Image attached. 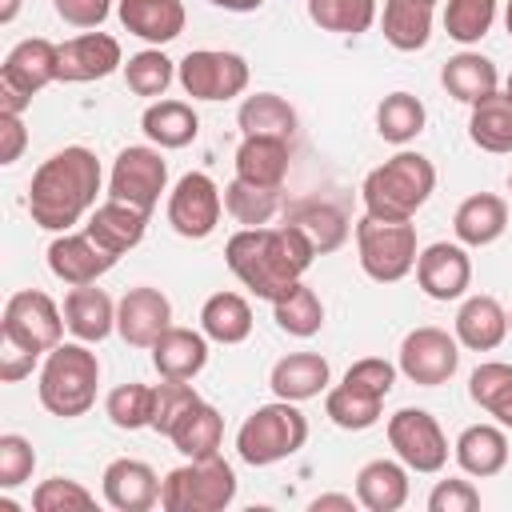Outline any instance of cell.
<instances>
[{"instance_id":"obj_1","label":"cell","mask_w":512,"mask_h":512,"mask_svg":"<svg viewBox=\"0 0 512 512\" xmlns=\"http://www.w3.org/2000/svg\"><path fill=\"white\" fill-rule=\"evenodd\" d=\"M316 248L288 220L276 228H240L224 244V264L260 300H280L312 268Z\"/></svg>"},{"instance_id":"obj_2","label":"cell","mask_w":512,"mask_h":512,"mask_svg":"<svg viewBox=\"0 0 512 512\" xmlns=\"http://www.w3.org/2000/svg\"><path fill=\"white\" fill-rule=\"evenodd\" d=\"M100 160L84 144H68L52 152L28 184V216L44 232H72L100 196Z\"/></svg>"},{"instance_id":"obj_3","label":"cell","mask_w":512,"mask_h":512,"mask_svg":"<svg viewBox=\"0 0 512 512\" xmlns=\"http://www.w3.org/2000/svg\"><path fill=\"white\" fill-rule=\"evenodd\" d=\"M432 192H436V164L412 148H400L396 156L376 164L360 184L364 212L380 220H412Z\"/></svg>"},{"instance_id":"obj_4","label":"cell","mask_w":512,"mask_h":512,"mask_svg":"<svg viewBox=\"0 0 512 512\" xmlns=\"http://www.w3.org/2000/svg\"><path fill=\"white\" fill-rule=\"evenodd\" d=\"M96 388H100V360L84 340H72V344L60 340L44 356L40 380H36V396L44 412L60 420H76L96 404Z\"/></svg>"},{"instance_id":"obj_5","label":"cell","mask_w":512,"mask_h":512,"mask_svg":"<svg viewBox=\"0 0 512 512\" xmlns=\"http://www.w3.org/2000/svg\"><path fill=\"white\" fill-rule=\"evenodd\" d=\"M308 440V420L292 400H272L260 404L244 416V424L236 428V456L252 468H268L280 464L288 456H296Z\"/></svg>"},{"instance_id":"obj_6","label":"cell","mask_w":512,"mask_h":512,"mask_svg":"<svg viewBox=\"0 0 512 512\" xmlns=\"http://www.w3.org/2000/svg\"><path fill=\"white\" fill-rule=\"evenodd\" d=\"M232 500H236V472L220 452L188 460L160 480L164 512H224Z\"/></svg>"},{"instance_id":"obj_7","label":"cell","mask_w":512,"mask_h":512,"mask_svg":"<svg viewBox=\"0 0 512 512\" xmlns=\"http://www.w3.org/2000/svg\"><path fill=\"white\" fill-rule=\"evenodd\" d=\"M356 252L360 268L376 284H396L416 268V224L412 220H380V216H360L356 220Z\"/></svg>"},{"instance_id":"obj_8","label":"cell","mask_w":512,"mask_h":512,"mask_svg":"<svg viewBox=\"0 0 512 512\" xmlns=\"http://www.w3.org/2000/svg\"><path fill=\"white\" fill-rule=\"evenodd\" d=\"M64 308L40 292V288H20L8 296L4 316H0V340L12 348H24L32 356H48L64 340Z\"/></svg>"},{"instance_id":"obj_9","label":"cell","mask_w":512,"mask_h":512,"mask_svg":"<svg viewBox=\"0 0 512 512\" xmlns=\"http://www.w3.org/2000/svg\"><path fill=\"white\" fill-rule=\"evenodd\" d=\"M52 80H60V44L44 36H28L12 44V52L0 64V112L24 116L32 96Z\"/></svg>"},{"instance_id":"obj_10","label":"cell","mask_w":512,"mask_h":512,"mask_svg":"<svg viewBox=\"0 0 512 512\" xmlns=\"http://www.w3.org/2000/svg\"><path fill=\"white\" fill-rule=\"evenodd\" d=\"M168 192V160L160 156L156 144H128L116 152L112 172H108V196L136 204L152 212L160 196Z\"/></svg>"},{"instance_id":"obj_11","label":"cell","mask_w":512,"mask_h":512,"mask_svg":"<svg viewBox=\"0 0 512 512\" xmlns=\"http://www.w3.org/2000/svg\"><path fill=\"white\" fill-rule=\"evenodd\" d=\"M248 60L224 48H196L176 64V80L192 100H232L248 88Z\"/></svg>"},{"instance_id":"obj_12","label":"cell","mask_w":512,"mask_h":512,"mask_svg":"<svg viewBox=\"0 0 512 512\" xmlns=\"http://www.w3.org/2000/svg\"><path fill=\"white\" fill-rule=\"evenodd\" d=\"M388 444L396 452V460L408 464V472H440L448 464V436L440 428V420L424 408H400L388 416Z\"/></svg>"},{"instance_id":"obj_13","label":"cell","mask_w":512,"mask_h":512,"mask_svg":"<svg viewBox=\"0 0 512 512\" xmlns=\"http://www.w3.org/2000/svg\"><path fill=\"white\" fill-rule=\"evenodd\" d=\"M396 368L420 384V388H440L456 376L460 368V340L448 336L444 328L436 324H424V328H412L404 340H400V360Z\"/></svg>"},{"instance_id":"obj_14","label":"cell","mask_w":512,"mask_h":512,"mask_svg":"<svg viewBox=\"0 0 512 512\" xmlns=\"http://www.w3.org/2000/svg\"><path fill=\"white\" fill-rule=\"evenodd\" d=\"M224 212V192L208 172H184L168 192V224L184 240H204L216 232Z\"/></svg>"},{"instance_id":"obj_15","label":"cell","mask_w":512,"mask_h":512,"mask_svg":"<svg viewBox=\"0 0 512 512\" xmlns=\"http://www.w3.org/2000/svg\"><path fill=\"white\" fill-rule=\"evenodd\" d=\"M416 284L428 300H460L472 284V256L460 240H436L416 256Z\"/></svg>"},{"instance_id":"obj_16","label":"cell","mask_w":512,"mask_h":512,"mask_svg":"<svg viewBox=\"0 0 512 512\" xmlns=\"http://www.w3.org/2000/svg\"><path fill=\"white\" fill-rule=\"evenodd\" d=\"M172 324V300L152 288V284H136L120 296L116 304V332L124 336V344L132 348H152L156 336Z\"/></svg>"},{"instance_id":"obj_17","label":"cell","mask_w":512,"mask_h":512,"mask_svg":"<svg viewBox=\"0 0 512 512\" xmlns=\"http://www.w3.org/2000/svg\"><path fill=\"white\" fill-rule=\"evenodd\" d=\"M116 68H124V48L108 32H80L60 44V80L64 84L104 80Z\"/></svg>"},{"instance_id":"obj_18","label":"cell","mask_w":512,"mask_h":512,"mask_svg":"<svg viewBox=\"0 0 512 512\" xmlns=\"http://www.w3.org/2000/svg\"><path fill=\"white\" fill-rule=\"evenodd\" d=\"M120 256L104 252L88 232H56L48 244V272L64 284H96Z\"/></svg>"},{"instance_id":"obj_19","label":"cell","mask_w":512,"mask_h":512,"mask_svg":"<svg viewBox=\"0 0 512 512\" xmlns=\"http://www.w3.org/2000/svg\"><path fill=\"white\" fill-rule=\"evenodd\" d=\"M100 488H104V500L116 508V512H148L160 504V476L152 464L144 460H132V456H120L104 468L100 476Z\"/></svg>"},{"instance_id":"obj_20","label":"cell","mask_w":512,"mask_h":512,"mask_svg":"<svg viewBox=\"0 0 512 512\" xmlns=\"http://www.w3.org/2000/svg\"><path fill=\"white\" fill-rule=\"evenodd\" d=\"M148 216L152 212H144V208H136V204H124V200H104V204H96L92 212H88V224H84V232L104 248V252H112V256H124V252H132L140 240H144V232H148Z\"/></svg>"},{"instance_id":"obj_21","label":"cell","mask_w":512,"mask_h":512,"mask_svg":"<svg viewBox=\"0 0 512 512\" xmlns=\"http://www.w3.org/2000/svg\"><path fill=\"white\" fill-rule=\"evenodd\" d=\"M116 16H120V24L132 36H140L152 48L172 44L184 32V20H188V12H184L180 0H120L116 4Z\"/></svg>"},{"instance_id":"obj_22","label":"cell","mask_w":512,"mask_h":512,"mask_svg":"<svg viewBox=\"0 0 512 512\" xmlns=\"http://www.w3.org/2000/svg\"><path fill=\"white\" fill-rule=\"evenodd\" d=\"M508 228V200L496 192H472L460 200L452 216V232L464 248H488L504 236Z\"/></svg>"},{"instance_id":"obj_23","label":"cell","mask_w":512,"mask_h":512,"mask_svg":"<svg viewBox=\"0 0 512 512\" xmlns=\"http://www.w3.org/2000/svg\"><path fill=\"white\" fill-rule=\"evenodd\" d=\"M456 340L460 348L468 352H492L508 340V312L496 296H468L460 308H456Z\"/></svg>"},{"instance_id":"obj_24","label":"cell","mask_w":512,"mask_h":512,"mask_svg":"<svg viewBox=\"0 0 512 512\" xmlns=\"http://www.w3.org/2000/svg\"><path fill=\"white\" fill-rule=\"evenodd\" d=\"M204 364H208V336L196 328L168 324L152 344V368L164 380H192L204 372Z\"/></svg>"},{"instance_id":"obj_25","label":"cell","mask_w":512,"mask_h":512,"mask_svg":"<svg viewBox=\"0 0 512 512\" xmlns=\"http://www.w3.org/2000/svg\"><path fill=\"white\" fill-rule=\"evenodd\" d=\"M328 376L332 372H328V360L320 352H288L272 364L268 384H272V396L304 404V400L328 392Z\"/></svg>"},{"instance_id":"obj_26","label":"cell","mask_w":512,"mask_h":512,"mask_svg":"<svg viewBox=\"0 0 512 512\" xmlns=\"http://www.w3.org/2000/svg\"><path fill=\"white\" fill-rule=\"evenodd\" d=\"M64 324L76 340L84 344H100L112 328H116V304L104 288L96 284H76L68 296H64Z\"/></svg>"},{"instance_id":"obj_27","label":"cell","mask_w":512,"mask_h":512,"mask_svg":"<svg viewBox=\"0 0 512 512\" xmlns=\"http://www.w3.org/2000/svg\"><path fill=\"white\" fill-rule=\"evenodd\" d=\"M452 456H456V464H460L464 476L488 480V476H496L508 464V436H504L500 424H468L456 436Z\"/></svg>"},{"instance_id":"obj_28","label":"cell","mask_w":512,"mask_h":512,"mask_svg":"<svg viewBox=\"0 0 512 512\" xmlns=\"http://www.w3.org/2000/svg\"><path fill=\"white\" fill-rule=\"evenodd\" d=\"M292 140L280 136H244L236 148V176L264 184V188H284L288 164H292Z\"/></svg>"},{"instance_id":"obj_29","label":"cell","mask_w":512,"mask_h":512,"mask_svg":"<svg viewBox=\"0 0 512 512\" xmlns=\"http://www.w3.org/2000/svg\"><path fill=\"white\" fill-rule=\"evenodd\" d=\"M356 500L368 512H396L408 500V464L404 460H368L356 472Z\"/></svg>"},{"instance_id":"obj_30","label":"cell","mask_w":512,"mask_h":512,"mask_svg":"<svg viewBox=\"0 0 512 512\" xmlns=\"http://www.w3.org/2000/svg\"><path fill=\"white\" fill-rule=\"evenodd\" d=\"M432 16H436V0H384V40L396 52H420L432 40Z\"/></svg>"},{"instance_id":"obj_31","label":"cell","mask_w":512,"mask_h":512,"mask_svg":"<svg viewBox=\"0 0 512 512\" xmlns=\"http://www.w3.org/2000/svg\"><path fill=\"white\" fill-rule=\"evenodd\" d=\"M440 84H444V92L452 96V100H460V104H476V100H484V96H492L496 88H500V72H496V64L488 60V56H480V52H456V56H448V64L440 68Z\"/></svg>"},{"instance_id":"obj_32","label":"cell","mask_w":512,"mask_h":512,"mask_svg":"<svg viewBox=\"0 0 512 512\" xmlns=\"http://www.w3.org/2000/svg\"><path fill=\"white\" fill-rule=\"evenodd\" d=\"M140 128L144 136L156 144V148H188L200 132V116L188 100H152L140 116Z\"/></svg>"},{"instance_id":"obj_33","label":"cell","mask_w":512,"mask_h":512,"mask_svg":"<svg viewBox=\"0 0 512 512\" xmlns=\"http://www.w3.org/2000/svg\"><path fill=\"white\" fill-rule=\"evenodd\" d=\"M284 220L308 236L316 256H328V252H336L348 240V216L336 204H328V200H300V204L288 208Z\"/></svg>"},{"instance_id":"obj_34","label":"cell","mask_w":512,"mask_h":512,"mask_svg":"<svg viewBox=\"0 0 512 512\" xmlns=\"http://www.w3.org/2000/svg\"><path fill=\"white\" fill-rule=\"evenodd\" d=\"M200 332L216 344H244L252 336V304L240 292H212L200 308Z\"/></svg>"},{"instance_id":"obj_35","label":"cell","mask_w":512,"mask_h":512,"mask_svg":"<svg viewBox=\"0 0 512 512\" xmlns=\"http://www.w3.org/2000/svg\"><path fill=\"white\" fill-rule=\"evenodd\" d=\"M468 136L476 148L492 156H508L512 152V96L496 88L492 96L476 100L468 116Z\"/></svg>"},{"instance_id":"obj_36","label":"cell","mask_w":512,"mask_h":512,"mask_svg":"<svg viewBox=\"0 0 512 512\" xmlns=\"http://www.w3.org/2000/svg\"><path fill=\"white\" fill-rule=\"evenodd\" d=\"M168 440L176 444V452H184L188 460H200V456H216L220 452V440H224V416L200 400L192 404L168 432Z\"/></svg>"},{"instance_id":"obj_37","label":"cell","mask_w":512,"mask_h":512,"mask_svg":"<svg viewBox=\"0 0 512 512\" xmlns=\"http://www.w3.org/2000/svg\"><path fill=\"white\" fill-rule=\"evenodd\" d=\"M236 124L244 136H280V140H292L296 136V108L276 96V92H252L244 96L240 112H236Z\"/></svg>"},{"instance_id":"obj_38","label":"cell","mask_w":512,"mask_h":512,"mask_svg":"<svg viewBox=\"0 0 512 512\" xmlns=\"http://www.w3.org/2000/svg\"><path fill=\"white\" fill-rule=\"evenodd\" d=\"M468 396L476 408L496 416L500 428H512V364L504 360H484L468 376Z\"/></svg>"},{"instance_id":"obj_39","label":"cell","mask_w":512,"mask_h":512,"mask_svg":"<svg viewBox=\"0 0 512 512\" xmlns=\"http://www.w3.org/2000/svg\"><path fill=\"white\" fill-rule=\"evenodd\" d=\"M424 124H428V112H424L420 96H412V92H388L376 104V132H380V140H388L396 148L412 144L424 132Z\"/></svg>"},{"instance_id":"obj_40","label":"cell","mask_w":512,"mask_h":512,"mask_svg":"<svg viewBox=\"0 0 512 512\" xmlns=\"http://www.w3.org/2000/svg\"><path fill=\"white\" fill-rule=\"evenodd\" d=\"M224 212L244 228H264L280 212V188H264V184L232 176L224 184Z\"/></svg>"},{"instance_id":"obj_41","label":"cell","mask_w":512,"mask_h":512,"mask_svg":"<svg viewBox=\"0 0 512 512\" xmlns=\"http://www.w3.org/2000/svg\"><path fill=\"white\" fill-rule=\"evenodd\" d=\"M380 408H384L380 396H372V392H364V388H356V384H344V380L324 392V416H328L336 428H344V432H364V428H372V424L380 420Z\"/></svg>"},{"instance_id":"obj_42","label":"cell","mask_w":512,"mask_h":512,"mask_svg":"<svg viewBox=\"0 0 512 512\" xmlns=\"http://www.w3.org/2000/svg\"><path fill=\"white\" fill-rule=\"evenodd\" d=\"M272 316H276V328H280V332L308 340V336H316L320 324H324V304H320V296H316L304 280H296L280 300H272Z\"/></svg>"},{"instance_id":"obj_43","label":"cell","mask_w":512,"mask_h":512,"mask_svg":"<svg viewBox=\"0 0 512 512\" xmlns=\"http://www.w3.org/2000/svg\"><path fill=\"white\" fill-rule=\"evenodd\" d=\"M308 20L336 36H360L376 24V0H308Z\"/></svg>"},{"instance_id":"obj_44","label":"cell","mask_w":512,"mask_h":512,"mask_svg":"<svg viewBox=\"0 0 512 512\" xmlns=\"http://www.w3.org/2000/svg\"><path fill=\"white\" fill-rule=\"evenodd\" d=\"M152 400H156V388L152 384H140V380H128V384H116L104 400V412L116 428L124 432H136V428H152Z\"/></svg>"},{"instance_id":"obj_45","label":"cell","mask_w":512,"mask_h":512,"mask_svg":"<svg viewBox=\"0 0 512 512\" xmlns=\"http://www.w3.org/2000/svg\"><path fill=\"white\" fill-rule=\"evenodd\" d=\"M496 24V0H444V32L456 44H480Z\"/></svg>"},{"instance_id":"obj_46","label":"cell","mask_w":512,"mask_h":512,"mask_svg":"<svg viewBox=\"0 0 512 512\" xmlns=\"http://www.w3.org/2000/svg\"><path fill=\"white\" fill-rule=\"evenodd\" d=\"M124 80L136 96L160 100L168 92V84L176 80V60H168L160 48H140L136 56L124 60Z\"/></svg>"},{"instance_id":"obj_47","label":"cell","mask_w":512,"mask_h":512,"mask_svg":"<svg viewBox=\"0 0 512 512\" xmlns=\"http://www.w3.org/2000/svg\"><path fill=\"white\" fill-rule=\"evenodd\" d=\"M152 388H156V400H152V428H156L160 436H168L172 424H176L192 404H200V392H196L188 380H164V376H160V384H152Z\"/></svg>"},{"instance_id":"obj_48","label":"cell","mask_w":512,"mask_h":512,"mask_svg":"<svg viewBox=\"0 0 512 512\" xmlns=\"http://www.w3.org/2000/svg\"><path fill=\"white\" fill-rule=\"evenodd\" d=\"M92 504H96V496L72 476L40 480L36 492H32V508L36 512H80V508H92Z\"/></svg>"},{"instance_id":"obj_49","label":"cell","mask_w":512,"mask_h":512,"mask_svg":"<svg viewBox=\"0 0 512 512\" xmlns=\"http://www.w3.org/2000/svg\"><path fill=\"white\" fill-rule=\"evenodd\" d=\"M36 468V452H32V440H24L20 432H4L0 436V488H16L32 476Z\"/></svg>"},{"instance_id":"obj_50","label":"cell","mask_w":512,"mask_h":512,"mask_svg":"<svg viewBox=\"0 0 512 512\" xmlns=\"http://www.w3.org/2000/svg\"><path fill=\"white\" fill-rule=\"evenodd\" d=\"M396 364H388L384 356H364V360H356L348 372H344V384H356V388H364V392H372V396H388L392 392V384H396Z\"/></svg>"},{"instance_id":"obj_51","label":"cell","mask_w":512,"mask_h":512,"mask_svg":"<svg viewBox=\"0 0 512 512\" xmlns=\"http://www.w3.org/2000/svg\"><path fill=\"white\" fill-rule=\"evenodd\" d=\"M480 508V492L472 488V480H436V488L428 492V512H476Z\"/></svg>"},{"instance_id":"obj_52","label":"cell","mask_w":512,"mask_h":512,"mask_svg":"<svg viewBox=\"0 0 512 512\" xmlns=\"http://www.w3.org/2000/svg\"><path fill=\"white\" fill-rule=\"evenodd\" d=\"M56 16L72 28H100L112 12V0H52Z\"/></svg>"},{"instance_id":"obj_53","label":"cell","mask_w":512,"mask_h":512,"mask_svg":"<svg viewBox=\"0 0 512 512\" xmlns=\"http://www.w3.org/2000/svg\"><path fill=\"white\" fill-rule=\"evenodd\" d=\"M28 144V128H24V116L16 112H0V164H16L20 152Z\"/></svg>"},{"instance_id":"obj_54","label":"cell","mask_w":512,"mask_h":512,"mask_svg":"<svg viewBox=\"0 0 512 512\" xmlns=\"http://www.w3.org/2000/svg\"><path fill=\"white\" fill-rule=\"evenodd\" d=\"M36 360H40V356H32V352L12 348V344H4V340H0V384H16V380L32 376Z\"/></svg>"},{"instance_id":"obj_55","label":"cell","mask_w":512,"mask_h":512,"mask_svg":"<svg viewBox=\"0 0 512 512\" xmlns=\"http://www.w3.org/2000/svg\"><path fill=\"white\" fill-rule=\"evenodd\" d=\"M356 504H360L356 496H344V492H324V496H316V500H312L308 508H312V512H328V508H340V512H352Z\"/></svg>"},{"instance_id":"obj_56","label":"cell","mask_w":512,"mask_h":512,"mask_svg":"<svg viewBox=\"0 0 512 512\" xmlns=\"http://www.w3.org/2000/svg\"><path fill=\"white\" fill-rule=\"evenodd\" d=\"M208 4H216V8H224V12H256L264 0H208Z\"/></svg>"},{"instance_id":"obj_57","label":"cell","mask_w":512,"mask_h":512,"mask_svg":"<svg viewBox=\"0 0 512 512\" xmlns=\"http://www.w3.org/2000/svg\"><path fill=\"white\" fill-rule=\"evenodd\" d=\"M20 12V0H0V24H12Z\"/></svg>"},{"instance_id":"obj_58","label":"cell","mask_w":512,"mask_h":512,"mask_svg":"<svg viewBox=\"0 0 512 512\" xmlns=\"http://www.w3.org/2000/svg\"><path fill=\"white\" fill-rule=\"evenodd\" d=\"M504 28H508V36H512V0H508V8H504Z\"/></svg>"},{"instance_id":"obj_59","label":"cell","mask_w":512,"mask_h":512,"mask_svg":"<svg viewBox=\"0 0 512 512\" xmlns=\"http://www.w3.org/2000/svg\"><path fill=\"white\" fill-rule=\"evenodd\" d=\"M504 92H508V96H512V72H508V80H504Z\"/></svg>"},{"instance_id":"obj_60","label":"cell","mask_w":512,"mask_h":512,"mask_svg":"<svg viewBox=\"0 0 512 512\" xmlns=\"http://www.w3.org/2000/svg\"><path fill=\"white\" fill-rule=\"evenodd\" d=\"M508 336H512V312H508Z\"/></svg>"},{"instance_id":"obj_61","label":"cell","mask_w":512,"mask_h":512,"mask_svg":"<svg viewBox=\"0 0 512 512\" xmlns=\"http://www.w3.org/2000/svg\"><path fill=\"white\" fill-rule=\"evenodd\" d=\"M508 192H512V172H508Z\"/></svg>"}]
</instances>
